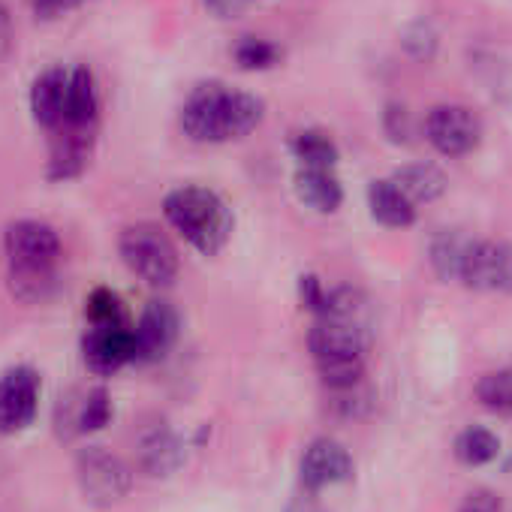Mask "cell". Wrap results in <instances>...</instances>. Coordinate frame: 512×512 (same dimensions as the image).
Instances as JSON below:
<instances>
[{"label":"cell","mask_w":512,"mask_h":512,"mask_svg":"<svg viewBox=\"0 0 512 512\" xmlns=\"http://www.w3.org/2000/svg\"><path fill=\"white\" fill-rule=\"evenodd\" d=\"M266 118V103L223 82H199L178 112L181 133L196 145H223L250 136Z\"/></svg>","instance_id":"cell-1"},{"label":"cell","mask_w":512,"mask_h":512,"mask_svg":"<svg viewBox=\"0 0 512 512\" xmlns=\"http://www.w3.org/2000/svg\"><path fill=\"white\" fill-rule=\"evenodd\" d=\"M368 323L350 317H314L308 332V350L314 368L329 392H347L362 386L368 359Z\"/></svg>","instance_id":"cell-2"},{"label":"cell","mask_w":512,"mask_h":512,"mask_svg":"<svg viewBox=\"0 0 512 512\" xmlns=\"http://www.w3.org/2000/svg\"><path fill=\"white\" fill-rule=\"evenodd\" d=\"M166 223L202 256H217L235 229V214L229 202L202 184H181L163 196Z\"/></svg>","instance_id":"cell-3"},{"label":"cell","mask_w":512,"mask_h":512,"mask_svg":"<svg viewBox=\"0 0 512 512\" xmlns=\"http://www.w3.org/2000/svg\"><path fill=\"white\" fill-rule=\"evenodd\" d=\"M118 256L130 275L154 290L172 287L181 269V256L172 238L154 223H133L118 235Z\"/></svg>","instance_id":"cell-4"},{"label":"cell","mask_w":512,"mask_h":512,"mask_svg":"<svg viewBox=\"0 0 512 512\" xmlns=\"http://www.w3.org/2000/svg\"><path fill=\"white\" fill-rule=\"evenodd\" d=\"M76 479L88 503L115 506L133 488V467L106 446H88L76 458Z\"/></svg>","instance_id":"cell-5"},{"label":"cell","mask_w":512,"mask_h":512,"mask_svg":"<svg viewBox=\"0 0 512 512\" xmlns=\"http://www.w3.org/2000/svg\"><path fill=\"white\" fill-rule=\"evenodd\" d=\"M425 139L437 154L449 160L467 157L482 142V121L461 103H440L425 115Z\"/></svg>","instance_id":"cell-6"},{"label":"cell","mask_w":512,"mask_h":512,"mask_svg":"<svg viewBox=\"0 0 512 512\" xmlns=\"http://www.w3.org/2000/svg\"><path fill=\"white\" fill-rule=\"evenodd\" d=\"M4 253H7L10 269L58 266L61 235L46 220H16L4 232Z\"/></svg>","instance_id":"cell-7"},{"label":"cell","mask_w":512,"mask_h":512,"mask_svg":"<svg viewBox=\"0 0 512 512\" xmlns=\"http://www.w3.org/2000/svg\"><path fill=\"white\" fill-rule=\"evenodd\" d=\"M458 284L476 293H512V244L470 241Z\"/></svg>","instance_id":"cell-8"},{"label":"cell","mask_w":512,"mask_h":512,"mask_svg":"<svg viewBox=\"0 0 512 512\" xmlns=\"http://www.w3.org/2000/svg\"><path fill=\"white\" fill-rule=\"evenodd\" d=\"M43 380L31 365H16L0 377V434L25 431L40 410Z\"/></svg>","instance_id":"cell-9"},{"label":"cell","mask_w":512,"mask_h":512,"mask_svg":"<svg viewBox=\"0 0 512 512\" xmlns=\"http://www.w3.org/2000/svg\"><path fill=\"white\" fill-rule=\"evenodd\" d=\"M353 479V455L344 443L332 437H317L308 443L299 461V482L308 494H320Z\"/></svg>","instance_id":"cell-10"},{"label":"cell","mask_w":512,"mask_h":512,"mask_svg":"<svg viewBox=\"0 0 512 512\" xmlns=\"http://www.w3.org/2000/svg\"><path fill=\"white\" fill-rule=\"evenodd\" d=\"M181 332V317L178 311L166 302V299H151L142 314L139 323L133 329V341H136V362L139 365H151L169 356V350L175 347Z\"/></svg>","instance_id":"cell-11"},{"label":"cell","mask_w":512,"mask_h":512,"mask_svg":"<svg viewBox=\"0 0 512 512\" xmlns=\"http://www.w3.org/2000/svg\"><path fill=\"white\" fill-rule=\"evenodd\" d=\"M82 356H85V365L94 374H100V377L118 374L124 365L136 362L133 329L127 323H118V326H88V332L82 338Z\"/></svg>","instance_id":"cell-12"},{"label":"cell","mask_w":512,"mask_h":512,"mask_svg":"<svg viewBox=\"0 0 512 512\" xmlns=\"http://www.w3.org/2000/svg\"><path fill=\"white\" fill-rule=\"evenodd\" d=\"M67 88H70V70L67 67H49L31 85V94H28L31 115L49 133L61 130L67 121Z\"/></svg>","instance_id":"cell-13"},{"label":"cell","mask_w":512,"mask_h":512,"mask_svg":"<svg viewBox=\"0 0 512 512\" xmlns=\"http://www.w3.org/2000/svg\"><path fill=\"white\" fill-rule=\"evenodd\" d=\"M94 133L97 130H76V127H61L52 133L49 169H46L49 181H73L88 169L94 151Z\"/></svg>","instance_id":"cell-14"},{"label":"cell","mask_w":512,"mask_h":512,"mask_svg":"<svg viewBox=\"0 0 512 512\" xmlns=\"http://www.w3.org/2000/svg\"><path fill=\"white\" fill-rule=\"evenodd\" d=\"M136 455H139V470L160 479V476H172L184 464V443L166 422H157L142 431Z\"/></svg>","instance_id":"cell-15"},{"label":"cell","mask_w":512,"mask_h":512,"mask_svg":"<svg viewBox=\"0 0 512 512\" xmlns=\"http://www.w3.org/2000/svg\"><path fill=\"white\" fill-rule=\"evenodd\" d=\"M293 190H296V199L317 214H335L344 205V184L335 175V169L299 166L293 175Z\"/></svg>","instance_id":"cell-16"},{"label":"cell","mask_w":512,"mask_h":512,"mask_svg":"<svg viewBox=\"0 0 512 512\" xmlns=\"http://www.w3.org/2000/svg\"><path fill=\"white\" fill-rule=\"evenodd\" d=\"M100 121V88L91 67H73L70 70V88H67V121L64 127L76 130H97Z\"/></svg>","instance_id":"cell-17"},{"label":"cell","mask_w":512,"mask_h":512,"mask_svg":"<svg viewBox=\"0 0 512 512\" xmlns=\"http://www.w3.org/2000/svg\"><path fill=\"white\" fill-rule=\"evenodd\" d=\"M368 211L386 229H407L416 223V205L395 187L392 178L368 184Z\"/></svg>","instance_id":"cell-18"},{"label":"cell","mask_w":512,"mask_h":512,"mask_svg":"<svg viewBox=\"0 0 512 512\" xmlns=\"http://www.w3.org/2000/svg\"><path fill=\"white\" fill-rule=\"evenodd\" d=\"M395 187L413 202V205H428V202H437L446 187H449V178L440 166L434 163H407L401 169H395L392 175Z\"/></svg>","instance_id":"cell-19"},{"label":"cell","mask_w":512,"mask_h":512,"mask_svg":"<svg viewBox=\"0 0 512 512\" xmlns=\"http://www.w3.org/2000/svg\"><path fill=\"white\" fill-rule=\"evenodd\" d=\"M290 154H293L296 163L305 166V169H335L338 160H341L338 142H335L326 130H317V127H308V130L293 133V139H290Z\"/></svg>","instance_id":"cell-20"},{"label":"cell","mask_w":512,"mask_h":512,"mask_svg":"<svg viewBox=\"0 0 512 512\" xmlns=\"http://www.w3.org/2000/svg\"><path fill=\"white\" fill-rule=\"evenodd\" d=\"M112 395L97 386V389H88L73 407H70V416H67V425H70V434H94V431H103L109 422H112Z\"/></svg>","instance_id":"cell-21"},{"label":"cell","mask_w":512,"mask_h":512,"mask_svg":"<svg viewBox=\"0 0 512 512\" xmlns=\"http://www.w3.org/2000/svg\"><path fill=\"white\" fill-rule=\"evenodd\" d=\"M473 238L461 235V232H449L443 229L440 235L431 238V247H428V260H431V269L440 281H458L461 278V266H464V256H467V247H470Z\"/></svg>","instance_id":"cell-22"},{"label":"cell","mask_w":512,"mask_h":512,"mask_svg":"<svg viewBox=\"0 0 512 512\" xmlns=\"http://www.w3.org/2000/svg\"><path fill=\"white\" fill-rule=\"evenodd\" d=\"M10 290L25 305H43V302L55 299V293L61 290L58 269L55 266H46V269H10Z\"/></svg>","instance_id":"cell-23"},{"label":"cell","mask_w":512,"mask_h":512,"mask_svg":"<svg viewBox=\"0 0 512 512\" xmlns=\"http://www.w3.org/2000/svg\"><path fill=\"white\" fill-rule=\"evenodd\" d=\"M452 452H455V458L464 467H485V464H491L500 455V437L491 428L470 425V428H464L455 437Z\"/></svg>","instance_id":"cell-24"},{"label":"cell","mask_w":512,"mask_h":512,"mask_svg":"<svg viewBox=\"0 0 512 512\" xmlns=\"http://www.w3.org/2000/svg\"><path fill=\"white\" fill-rule=\"evenodd\" d=\"M232 58H235L238 70H244V73H266V70H275L281 64L284 52L272 40L241 37L232 49Z\"/></svg>","instance_id":"cell-25"},{"label":"cell","mask_w":512,"mask_h":512,"mask_svg":"<svg viewBox=\"0 0 512 512\" xmlns=\"http://www.w3.org/2000/svg\"><path fill=\"white\" fill-rule=\"evenodd\" d=\"M476 401L485 410L512 416V368H500V371L485 374L476 383Z\"/></svg>","instance_id":"cell-26"},{"label":"cell","mask_w":512,"mask_h":512,"mask_svg":"<svg viewBox=\"0 0 512 512\" xmlns=\"http://www.w3.org/2000/svg\"><path fill=\"white\" fill-rule=\"evenodd\" d=\"M85 320H88V326H118V323H127L124 320V305H121L118 293H112L109 287H97L85 299Z\"/></svg>","instance_id":"cell-27"},{"label":"cell","mask_w":512,"mask_h":512,"mask_svg":"<svg viewBox=\"0 0 512 512\" xmlns=\"http://www.w3.org/2000/svg\"><path fill=\"white\" fill-rule=\"evenodd\" d=\"M401 46H404V52H407L413 61L425 64V61H431V58L437 55V49H440V34H437V28H434L431 22L419 19V22H413V25L404 28Z\"/></svg>","instance_id":"cell-28"},{"label":"cell","mask_w":512,"mask_h":512,"mask_svg":"<svg viewBox=\"0 0 512 512\" xmlns=\"http://www.w3.org/2000/svg\"><path fill=\"white\" fill-rule=\"evenodd\" d=\"M383 130L392 142H410L413 139V118L407 112V106L401 103H389L386 112H383Z\"/></svg>","instance_id":"cell-29"},{"label":"cell","mask_w":512,"mask_h":512,"mask_svg":"<svg viewBox=\"0 0 512 512\" xmlns=\"http://www.w3.org/2000/svg\"><path fill=\"white\" fill-rule=\"evenodd\" d=\"M326 299H329V290H326V284L317 278V275H302L299 278V305L308 311V314H320L323 308H326Z\"/></svg>","instance_id":"cell-30"},{"label":"cell","mask_w":512,"mask_h":512,"mask_svg":"<svg viewBox=\"0 0 512 512\" xmlns=\"http://www.w3.org/2000/svg\"><path fill=\"white\" fill-rule=\"evenodd\" d=\"M85 4H91V0H34V13H37V19L52 22V19H61Z\"/></svg>","instance_id":"cell-31"},{"label":"cell","mask_w":512,"mask_h":512,"mask_svg":"<svg viewBox=\"0 0 512 512\" xmlns=\"http://www.w3.org/2000/svg\"><path fill=\"white\" fill-rule=\"evenodd\" d=\"M458 512H503V509H500V500H497L494 491L476 488V491H470L464 497V503L458 506Z\"/></svg>","instance_id":"cell-32"},{"label":"cell","mask_w":512,"mask_h":512,"mask_svg":"<svg viewBox=\"0 0 512 512\" xmlns=\"http://www.w3.org/2000/svg\"><path fill=\"white\" fill-rule=\"evenodd\" d=\"M13 43H16V28H13V13L10 7L0 0V58H7L13 52Z\"/></svg>","instance_id":"cell-33"},{"label":"cell","mask_w":512,"mask_h":512,"mask_svg":"<svg viewBox=\"0 0 512 512\" xmlns=\"http://www.w3.org/2000/svg\"><path fill=\"white\" fill-rule=\"evenodd\" d=\"M202 7L217 19H235L244 10L241 0H202Z\"/></svg>","instance_id":"cell-34"},{"label":"cell","mask_w":512,"mask_h":512,"mask_svg":"<svg viewBox=\"0 0 512 512\" xmlns=\"http://www.w3.org/2000/svg\"><path fill=\"white\" fill-rule=\"evenodd\" d=\"M284 512H326L323 506H320V500H317V494H299V497H293L287 506H284Z\"/></svg>","instance_id":"cell-35"},{"label":"cell","mask_w":512,"mask_h":512,"mask_svg":"<svg viewBox=\"0 0 512 512\" xmlns=\"http://www.w3.org/2000/svg\"><path fill=\"white\" fill-rule=\"evenodd\" d=\"M241 4H244V7H247V4H250V0H241Z\"/></svg>","instance_id":"cell-36"}]
</instances>
